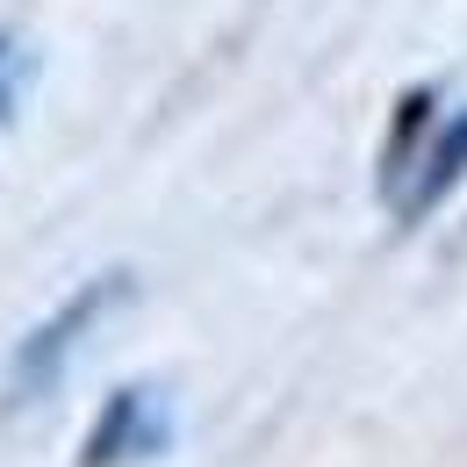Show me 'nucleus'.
I'll return each mask as SVG.
<instances>
[{
  "label": "nucleus",
  "instance_id": "7ed1b4c3",
  "mask_svg": "<svg viewBox=\"0 0 467 467\" xmlns=\"http://www.w3.org/2000/svg\"><path fill=\"white\" fill-rule=\"evenodd\" d=\"M461 173H467V116L453 122V130H446L431 151H424V166H417V187L403 194V216H424V209H431V202H439V194H446V187H453Z\"/></svg>",
  "mask_w": 467,
  "mask_h": 467
},
{
  "label": "nucleus",
  "instance_id": "f257e3e1",
  "mask_svg": "<svg viewBox=\"0 0 467 467\" xmlns=\"http://www.w3.org/2000/svg\"><path fill=\"white\" fill-rule=\"evenodd\" d=\"M122 295H130V274H101V281H87L72 302H58V317H44V324L15 346V367H7V403H36V396H51V389H58V374H65V359H72V346L101 324V309L122 302Z\"/></svg>",
  "mask_w": 467,
  "mask_h": 467
},
{
  "label": "nucleus",
  "instance_id": "f03ea898",
  "mask_svg": "<svg viewBox=\"0 0 467 467\" xmlns=\"http://www.w3.org/2000/svg\"><path fill=\"white\" fill-rule=\"evenodd\" d=\"M166 439H173V424H166L159 389H116V396L101 403V424L87 431V453H79V467L151 461V453H166Z\"/></svg>",
  "mask_w": 467,
  "mask_h": 467
}]
</instances>
